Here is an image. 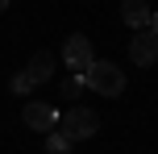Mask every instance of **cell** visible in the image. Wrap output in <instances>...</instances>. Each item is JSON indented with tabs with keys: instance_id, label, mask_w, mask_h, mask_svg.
Here are the masks:
<instances>
[{
	"instance_id": "obj_9",
	"label": "cell",
	"mask_w": 158,
	"mask_h": 154,
	"mask_svg": "<svg viewBox=\"0 0 158 154\" xmlns=\"http://www.w3.org/2000/svg\"><path fill=\"white\" fill-rule=\"evenodd\" d=\"M83 88H87V83H83V75H71V79H63V96H67V100H75Z\"/></svg>"
},
{
	"instance_id": "obj_3",
	"label": "cell",
	"mask_w": 158,
	"mask_h": 154,
	"mask_svg": "<svg viewBox=\"0 0 158 154\" xmlns=\"http://www.w3.org/2000/svg\"><path fill=\"white\" fill-rule=\"evenodd\" d=\"M63 63L71 67L75 75H83L87 67L96 63V54H92V42H87V33H71V38L63 42Z\"/></svg>"
},
{
	"instance_id": "obj_11",
	"label": "cell",
	"mask_w": 158,
	"mask_h": 154,
	"mask_svg": "<svg viewBox=\"0 0 158 154\" xmlns=\"http://www.w3.org/2000/svg\"><path fill=\"white\" fill-rule=\"evenodd\" d=\"M150 33H158V13H150Z\"/></svg>"
},
{
	"instance_id": "obj_6",
	"label": "cell",
	"mask_w": 158,
	"mask_h": 154,
	"mask_svg": "<svg viewBox=\"0 0 158 154\" xmlns=\"http://www.w3.org/2000/svg\"><path fill=\"white\" fill-rule=\"evenodd\" d=\"M150 13H154V8L146 4V0H125V4H121V21H125L133 33L137 29H150Z\"/></svg>"
},
{
	"instance_id": "obj_5",
	"label": "cell",
	"mask_w": 158,
	"mask_h": 154,
	"mask_svg": "<svg viewBox=\"0 0 158 154\" xmlns=\"http://www.w3.org/2000/svg\"><path fill=\"white\" fill-rule=\"evenodd\" d=\"M58 117H63V113H54L50 104H25L21 121L29 125L33 133H54V129H58Z\"/></svg>"
},
{
	"instance_id": "obj_1",
	"label": "cell",
	"mask_w": 158,
	"mask_h": 154,
	"mask_svg": "<svg viewBox=\"0 0 158 154\" xmlns=\"http://www.w3.org/2000/svg\"><path fill=\"white\" fill-rule=\"evenodd\" d=\"M83 83L92 92H100V96H121V92H125V71H121L117 63H100V58H96L83 71Z\"/></svg>"
},
{
	"instance_id": "obj_2",
	"label": "cell",
	"mask_w": 158,
	"mask_h": 154,
	"mask_svg": "<svg viewBox=\"0 0 158 154\" xmlns=\"http://www.w3.org/2000/svg\"><path fill=\"white\" fill-rule=\"evenodd\" d=\"M58 129L71 142H83V138H92V133H100V113H96V108H71V113L58 117Z\"/></svg>"
},
{
	"instance_id": "obj_10",
	"label": "cell",
	"mask_w": 158,
	"mask_h": 154,
	"mask_svg": "<svg viewBox=\"0 0 158 154\" xmlns=\"http://www.w3.org/2000/svg\"><path fill=\"white\" fill-rule=\"evenodd\" d=\"M29 88H33V83H29V75H25V71L13 75V92H29Z\"/></svg>"
},
{
	"instance_id": "obj_8",
	"label": "cell",
	"mask_w": 158,
	"mask_h": 154,
	"mask_svg": "<svg viewBox=\"0 0 158 154\" xmlns=\"http://www.w3.org/2000/svg\"><path fill=\"white\" fill-rule=\"evenodd\" d=\"M71 146H75V142L67 138L63 129H54V133H46V150H50V154H71Z\"/></svg>"
},
{
	"instance_id": "obj_4",
	"label": "cell",
	"mask_w": 158,
	"mask_h": 154,
	"mask_svg": "<svg viewBox=\"0 0 158 154\" xmlns=\"http://www.w3.org/2000/svg\"><path fill=\"white\" fill-rule=\"evenodd\" d=\"M129 58H133V67H154L158 63V33L137 29L133 42H129Z\"/></svg>"
},
{
	"instance_id": "obj_12",
	"label": "cell",
	"mask_w": 158,
	"mask_h": 154,
	"mask_svg": "<svg viewBox=\"0 0 158 154\" xmlns=\"http://www.w3.org/2000/svg\"><path fill=\"white\" fill-rule=\"evenodd\" d=\"M4 8H8V0H0V13H4Z\"/></svg>"
},
{
	"instance_id": "obj_7",
	"label": "cell",
	"mask_w": 158,
	"mask_h": 154,
	"mask_svg": "<svg viewBox=\"0 0 158 154\" xmlns=\"http://www.w3.org/2000/svg\"><path fill=\"white\" fill-rule=\"evenodd\" d=\"M25 75H29V83H46L50 75H54V54H50V50H38V54L29 58V67H25Z\"/></svg>"
}]
</instances>
